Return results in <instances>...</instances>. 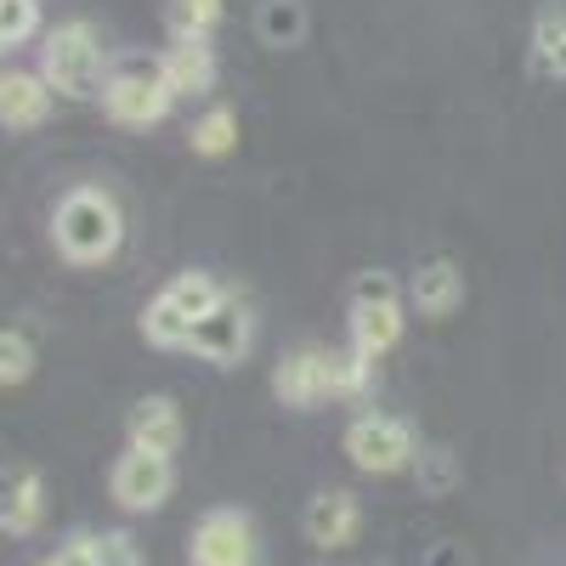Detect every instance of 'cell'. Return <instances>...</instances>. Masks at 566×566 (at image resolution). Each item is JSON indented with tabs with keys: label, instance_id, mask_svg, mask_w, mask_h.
I'll list each match as a JSON object with an SVG mask.
<instances>
[{
	"label": "cell",
	"instance_id": "obj_1",
	"mask_svg": "<svg viewBox=\"0 0 566 566\" xmlns=\"http://www.w3.org/2000/svg\"><path fill=\"white\" fill-rule=\"evenodd\" d=\"M119 239H125V221H119L114 193H103V187H74V193L57 199V210H52V244H57L63 261L103 266V261H114Z\"/></svg>",
	"mask_w": 566,
	"mask_h": 566
},
{
	"label": "cell",
	"instance_id": "obj_2",
	"mask_svg": "<svg viewBox=\"0 0 566 566\" xmlns=\"http://www.w3.org/2000/svg\"><path fill=\"white\" fill-rule=\"evenodd\" d=\"M108 57H114V52H103L97 29H91L85 18H69V23H57L52 34L40 40V74H45V85H52L57 97H69V103L103 97Z\"/></svg>",
	"mask_w": 566,
	"mask_h": 566
},
{
	"label": "cell",
	"instance_id": "obj_3",
	"mask_svg": "<svg viewBox=\"0 0 566 566\" xmlns=\"http://www.w3.org/2000/svg\"><path fill=\"white\" fill-rule=\"evenodd\" d=\"M170 85H165V57L154 52H114L108 57V85H103V114L125 130H148L170 114Z\"/></svg>",
	"mask_w": 566,
	"mask_h": 566
},
{
	"label": "cell",
	"instance_id": "obj_4",
	"mask_svg": "<svg viewBox=\"0 0 566 566\" xmlns=\"http://www.w3.org/2000/svg\"><path fill=\"white\" fill-rule=\"evenodd\" d=\"M346 459L363 470V476H397V470H413L419 437L397 413H357L346 424Z\"/></svg>",
	"mask_w": 566,
	"mask_h": 566
},
{
	"label": "cell",
	"instance_id": "obj_5",
	"mask_svg": "<svg viewBox=\"0 0 566 566\" xmlns=\"http://www.w3.org/2000/svg\"><path fill=\"white\" fill-rule=\"evenodd\" d=\"M187 560L193 566H255L261 560V538L244 510H205L199 527L187 533Z\"/></svg>",
	"mask_w": 566,
	"mask_h": 566
},
{
	"label": "cell",
	"instance_id": "obj_6",
	"mask_svg": "<svg viewBox=\"0 0 566 566\" xmlns=\"http://www.w3.org/2000/svg\"><path fill=\"white\" fill-rule=\"evenodd\" d=\"M170 488H176L170 459L142 453V448H125V453L114 459V470H108V493H114V504H119V510H130V515L159 510V504L170 499Z\"/></svg>",
	"mask_w": 566,
	"mask_h": 566
},
{
	"label": "cell",
	"instance_id": "obj_7",
	"mask_svg": "<svg viewBox=\"0 0 566 566\" xmlns=\"http://www.w3.org/2000/svg\"><path fill=\"white\" fill-rule=\"evenodd\" d=\"M250 340H255V317H250V306H244L239 295H227L205 323H193V346H187V352H199V357L216 363V368H232V363H244Z\"/></svg>",
	"mask_w": 566,
	"mask_h": 566
},
{
	"label": "cell",
	"instance_id": "obj_8",
	"mask_svg": "<svg viewBox=\"0 0 566 566\" xmlns=\"http://www.w3.org/2000/svg\"><path fill=\"white\" fill-rule=\"evenodd\" d=\"M301 527H306V538H312L317 549H346V544L357 538V527H363V504H357V493H346V488H323V493L306 499Z\"/></svg>",
	"mask_w": 566,
	"mask_h": 566
},
{
	"label": "cell",
	"instance_id": "obj_9",
	"mask_svg": "<svg viewBox=\"0 0 566 566\" xmlns=\"http://www.w3.org/2000/svg\"><path fill=\"white\" fill-rule=\"evenodd\" d=\"M57 108V91L45 85L40 69H12L0 80V125L7 130H40Z\"/></svg>",
	"mask_w": 566,
	"mask_h": 566
},
{
	"label": "cell",
	"instance_id": "obj_10",
	"mask_svg": "<svg viewBox=\"0 0 566 566\" xmlns=\"http://www.w3.org/2000/svg\"><path fill=\"white\" fill-rule=\"evenodd\" d=\"M408 301L419 317H453L464 306V272L453 255H431V261H419L413 277H408Z\"/></svg>",
	"mask_w": 566,
	"mask_h": 566
},
{
	"label": "cell",
	"instance_id": "obj_11",
	"mask_svg": "<svg viewBox=\"0 0 566 566\" xmlns=\"http://www.w3.org/2000/svg\"><path fill=\"white\" fill-rule=\"evenodd\" d=\"M125 437H130V448H142V453H159V459H170V453L181 448V437H187L181 408H176L170 397H142V402H130Z\"/></svg>",
	"mask_w": 566,
	"mask_h": 566
},
{
	"label": "cell",
	"instance_id": "obj_12",
	"mask_svg": "<svg viewBox=\"0 0 566 566\" xmlns=\"http://www.w3.org/2000/svg\"><path fill=\"white\" fill-rule=\"evenodd\" d=\"M159 57H165L170 97H210V91H216V52H210V40H170Z\"/></svg>",
	"mask_w": 566,
	"mask_h": 566
},
{
	"label": "cell",
	"instance_id": "obj_13",
	"mask_svg": "<svg viewBox=\"0 0 566 566\" xmlns=\"http://www.w3.org/2000/svg\"><path fill=\"white\" fill-rule=\"evenodd\" d=\"M272 391H277L283 408H317L328 397V386H323V346H295L272 368Z\"/></svg>",
	"mask_w": 566,
	"mask_h": 566
},
{
	"label": "cell",
	"instance_id": "obj_14",
	"mask_svg": "<svg viewBox=\"0 0 566 566\" xmlns=\"http://www.w3.org/2000/svg\"><path fill=\"white\" fill-rule=\"evenodd\" d=\"M45 522V482L40 470H7V504H0V527L12 538H29L40 533Z\"/></svg>",
	"mask_w": 566,
	"mask_h": 566
},
{
	"label": "cell",
	"instance_id": "obj_15",
	"mask_svg": "<svg viewBox=\"0 0 566 566\" xmlns=\"http://www.w3.org/2000/svg\"><path fill=\"white\" fill-rule=\"evenodd\" d=\"M402 340V306H363L352 312V352L363 363H380Z\"/></svg>",
	"mask_w": 566,
	"mask_h": 566
},
{
	"label": "cell",
	"instance_id": "obj_16",
	"mask_svg": "<svg viewBox=\"0 0 566 566\" xmlns=\"http://www.w3.org/2000/svg\"><path fill=\"white\" fill-rule=\"evenodd\" d=\"M533 69L549 80H566V7L544 0L533 12Z\"/></svg>",
	"mask_w": 566,
	"mask_h": 566
},
{
	"label": "cell",
	"instance_id": "obj_17",
	"mask_svg": "<svg viewBox=\"0 0 566 566\" xmlns=\"http://www.w3.org/2000/svg\"><path fill=\"white\" fill-rule=\"evenodd\" d=\"M255 34L272 52H290L306 40V0H261L255 7Z\"/></svg>",
	"mask_w": 566,
	"mask_h": 566
},
{
	"label": "cell",
	"instance_id": "obj_18",
	"mask_svg": "<svg viewBox=\"0 0 566 566\" xmlns=\"http://www.w3.org/2000/svg\"><path fill=\"white\" fill-rule=\"evenodd\" d=\"M159 295H165V301H170L181 317H193V323H205V317L227 301V290H221V283H216L210 272H176Z\"/></svg>",
	"mask_w": 566,
	"mask_h": 566
},
{
	"label": "cell",
	"instance_id": "obj_19",
	"mask_svg": "<svg viewBox=\"0 0 566 566\" xmlns=\"http://www.w3.org/2000/svg\"><path fill=\"white\" fill-rule=\"evenodd\" d=\"M142 340L159 346V352H187L193 346V317H181L165 295H154L148 312H142Z\"/></svg>",
	"mask_w": 566,
	"mask_h": 566
},
{
	"label": "cell",
	"instance_id": "obj_20",
	"mask_svg": "<svg viewBox=\"0 0 566 566\" xmlns=\"http://www.w3.org/2000/svg\"><path fill=\"white\" fill-rule=\"evenodd\" d=\"M227 12V0H165V29L170 40H210Z\"/></svg>",
	"mask_w": 566,
	"mask_h": 566
},
{
	"label": "cell",
	"instance_id": "obj_21",
	"mask_svg": "<svg viewBox=\"0 0 566 566\" xmlns=\"http://www.w3.org/2000/svg\"><path fill=\"white\" fill-rule=\"evenodd\" d=\"M368 380H374V363H363L352 346H340V352H323V386H328V397L357 402V397L368 391Z\"/></svg>",
	"mask_w": 566,
	"mask_h": 566
},
{
	"label": "cell",
	"instance_id": "obj_22",
	"mask_svg": "<svg viewBox=\"0 0 566 566\" xmlns=\"http://www.w3.org/2000/svg\"><path fill=\"white\" fill-rule=\"evenodd\" d=\"M413 482H419V493L448 499V493L464 482L459 453H453V448H419V459H413Z\"/></svg>",
	"mask_w": 566,
	"mask_h": 566
},
{
	"label": "cell",
	"instance_id": "obj_23",
	"mask_svg": "<svg viewBox=\"0 0 566 566\" xmlns=\"http://www.w3.org/2000/svg\"><path fill=\"white\" fill-rule=\"evenodd\" d=\"M187 142H193V154H205V159L232 154V148H239V114H232V108H210V114H199L193 130H187Z\"/></svg>",
	"mask_w": 566,
	"mask_h": 566
},
{
	"label": "cell",
	"instance_id": "obj_24",
	"mask_svg": "<svg viewBox=\"0 0 566 566\" xmlns=\"http://www.w3.org/2000/svg\"><path fill=\"white\" fill-rule=\"evenodd\" d=\"M346 301H352V312H363V306H402V283L391 272H380V266H368V272L352 277Z\"/></svg>",
	"mask_w": 566,
	"mask_h": 566
},
{
	"label": "cell",
	"instance_id": "obj_25",
	"mask_svg": "<svg viewBox=\"0 0 566 566\" xmlns=\"http://www.w3.org/2000/svg\"><path fill=\"white\" fill-rule=\"evenodd\" d=\"M40 34V0H0V45H29Z\"/></svg>",
	"mask_w": 566,
	"mask_h": 566
},
{
	"label": "cell",
	"instance_id": "obj_26",
	"mask_svg": "<svg viewBox=\"0 0 566 566\" xmlns=\"http://www.w3.org/2000/svg\"><path fill=\"white\" fill-rule=\"evenodd\" d=\"M29 374H34V340L23 328H7L0 335V386H23Z\"/></svg>",
	"mask_w": 566,
	"mask_h": 566
},
{
	"label": "cell",
	"instance_id": "obj_27",
	"mask_svg": "<svg viewBox=\"0 0 566 566\" xmlns=\"http://www.w3.org/2000/svg\"><path fill=\"white\" fill-rule=\"evenodd\" d=\"M97 566H148L130 533H97Z\"/></svg>",
	"mask_w": 566,
	"mask_h": 566
},
{
	"label": "cell",
	"instance_id": "obj_28",
	"mask_svg": "<svg viewBox=\"0 0 566 566\" xmlns=\"http://www.w3.org/2000/svg\"><path fill=\"white\" fill-rule=\"evenodd\" d=\"M63 566H97V533H74L63 549H57Z\"/></svg>",
	"mask_w": 566,
	"mask_h": 566
},
{
	"label": "cell",
	"instance_id": "obj_29",
	"mask_svg": "<svg viewBox=\"0 0 566 566\" xmlns=\"http://www.w3.org/2000/svg\"><path fill=\"white\" fill-rule=\"evenodd\" d=\"M34 566H63V560H57V555H45V560H34Z\"/></svg>",
	"mask_w": 566,
	"mask_h": 566
}]
</instances>
